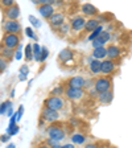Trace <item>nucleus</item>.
I'll use <instances>...</instances> for the list:
<instances>
[{
  "instance_id": "nucleus-8",
  "label": "nucleus",
  "mask_w": 132,
  "mask_h": 148,
  "mask_svg": "<svg viewBox=\"0 0 132 148\" xmlns=\"http://www.w3.org/2000/svg\"><path fill=\"white\" fill-rule=\"evenodd\" d=\"M1 29H3L4 33L21 36L23 27H21V24L18 23V20H4L3 24H1Z\"/></svg>"
},
{
  "instance_id": "nucleus-5",
  "label": "nucleus",
  "mask_w": 132,
  "mask_h": 148,
  "mask_svg": "<svg viewBox=\"0 0 132 148\" xmlns=\"http://www.w3.org/2000/svg\"><path fill=\"white\" fill-rule=\"evenodd\" d=\"M42 107H48L50 110L54 111H62L66 107V99L64 97H54V95H49L48 98L44 101Z\"/></svg>"
},
{
  "instance_id": "nucleus-34",
  "label": "nucleus",
  "mask_w": 132,
  "mask_h": 148,
  "mask_svg": "<svg viewBox=\"0 0 132 148\" xmlns=\"http://www.w3.org/2000/svg\"><path fill=\"white\" fill-rule=\"evenodd\" d=\"M23 112H24V108H23V106H20V107H18V111L16 112V114H17V120L20 119V118H21Z\"/></svg>"
},
{
  "instance_id": "nucleus-17",
  "label": "nucleus",
  "mask_w": 132,
  "mask_h": 148,
  "mask_svg": "<svg viewBox=\"0 0 132 148\" xmlns=\"http://www.w3.org/2000/svg\"><path fill=\"white\" fill-rule=\"evenodd\" d=\"M37 9H38L40 15L42 16L44 18H46V20H49V18L57 12V9H55V7L53 5V4H44V5L37 7Z\"/></svg>"
},
{
  "instance_id": "nucleus-42",
  "label": "nucleus",
  "mask_w": 132,
  "mask_h": 148,
  "mask_svg": "<svg viewBox=\"0 0 132 148\" xmlns=\"http://www.w3.org/2000/svg\"><path fill=\"white\" fill-rule=\"evenodd\" d=\"M53 148H61V145L58 144V145H55V147H53Z\"/></svg>"
},
{
  "instance_id": "nucleus-13",
  "label": "nucleus",
  "mask_w": 132,
  "mask_h": 148,
  "mask_svg": "<svg viewBox=\"0 0 132 148\" xmlns=\"http://www.w3.org/2000/svg\"><path fill=\"white\" fill-rule=\"evenodd\" d=\"M118 66H119L118 62L111 61L108 58L103 60L101 65V74H103V75H114L118 71Z\"/></svg>"
},
{
  "instance_id": "nucleus-14",
  "label": "nucleus",
  "mask_w": 132,
  "mask_h": 148,
  "mask_svg": "<svg viewBox=\"0 0 132 148\" xmlns=\"http://www.w3.org/2000/svg\"><path fill=\"white\" fill-rule=\"evenodd\" d=\"M122 54H123V49L122 46L116 45V44H110L107 46V58L111 61H115L119 64L120 58H122Z\"/></svg>"
},
{
  "instance_id": "nucleus-32",
  "label": "nucleus",
  "mask_w": 132,
  "mask_h": 148,
  "mask_svg": "<svg viewBox=\"0 0 132 148\" xmlns=\"http://www.w3.org/2000/svg\"><path fill=\"white\" fill-rule=\"evenodd\" d=\"M15 1H13V0H1V1H0V5L3 7L4 9H7V8H11V7L12 5H15Z\"/></svg>"
},
{
  "instance_id": "nucleus-25",
  "label": "nucleus",
  "mask_w": 132,
  "mask_h": 148,
  "mask_svg": "<svg viewBox=\"0 0 132 148\" xmlns=\"http://www.w3.org/2000/svg\"><path fill=\"white\" fill-rule=\"evenodd\" d=\"M54 33L57 34L60 38H64V37H66L69 33H70V23H65V24L62 25L61 28H58V29H57Z\"/></svg>"
},
{
  "instance_id": "nucleus-33",
  "label": "nucleus",
  "mask_w": 132,
  "mask_h": 148,
  "mask_svg": "<svg viewBox=\"0 0 132 148\" xmlns=\"http://www.w3.org/2000/svg\"><path fill=\"white\" fill-rule=\"evenodd\" d=\"M48 56H49V50L46 49L45 46H42V48H41V60H40V62H44V61H45Z\"/></svg>"
},
{
  "instance_id": "nucleus-24",
  "label": "nucleus",
  "mask_w": 132,
  "mask_h": 148,
  "mask_svg": "<svg viewBox=\"0 0 132 148\" xmlns=\"http://www.w3.org/2000/svg\"><path fill=\"white\" fill-rule=\"evenodd\" d=\"M110 147V143L106 142V140H94V142H90L89 144H86L85 148H108Z\"/></svg>"
},
{
  "instance_id": "nucleus-10",
  "label": "nucleus",
  "mask_w": 132,
  "mask_h": 148,
  "mask_svg": "<svg viewBox=\"0 0 132 148\" xmlns=\"http://www.w3.org/2000/svg\"><path fill=\"white\" fill-rule=\"evenodd\" d=\"M101 25V21H99V18L98 17H94V18H87V21H86V25H85V28H83V31L82 33L79 34V36L77 37V40H83L85 37H89L90 34L92 33V32L95 31L96 28Z\"/></svg>"
},
{
  "instance_id": "nucleus-4",
  "label": "nucleus",
  "mask_w": 132,
  "mask_h": 148,
  "mask_svg": "<svg viewBox=\"0 0 132 148\" xmlns=\"http://www.w3.org/2000/svg\"><path fill=\"white\" fill-rule=\"evenodd\" d=\"M20 44H21V36L4 33L3 37H1V41H0V48L16 50L17 48H20Z\"/></svg>"
},
{
  "instance_id": "nucleus-27",
  "label": "nucleus",
  "mask_w": 132,
  "mask_h": 148,
  "mask_svg": "<svg viewBox=\"0 0 132 148\" xmlns=\"http://www.w3.org/2000/svg\"><path fill=\"white\" fill-rule=\"evenodd\" d=\"M50 95H54V97H64L65 95V87L62 85H58L55 86L54 89L50 91Z\"/></svg>"
},
{
  "instance_id": "nucleus-39",
  "label": "nucleus",
  "mask_w": 132,
  "mask_h": 148,
  "mask_svg": "<svg viewBox=\"0 0 132 148\" xmlns=\"http://www.w3.org/2000/svg\"><path fill=\"white\" fill-rule=\"evenodd\" d=\"M29 18H31L32 21H33V24H34V25H38V20H36V18H34L33 16H31V17H29Z\"/></svg>"
},
{
  "instance_id": "nucleus-41",
  "label": "nucleus",
  "mask_w": 132,
  "mask_h": 148,
  "mask_svg": "<svg viewBox=\"0 0 132 148\" xmlns=\"http://www.w3.org/2000/svg\"><path fill=\"white\" fill-rule=\"evenodd\" d=\"M7 148H16V147H15V144H9Z\"/></svg>"
},
{
  "instance_id": "nucleus-6",
  "label": "nucleus",
  "mask_w": 132,
  "mask_h": 148,
  "mask_svg": "<svg viewBox=\"0 0 132 148\" xmlns=\"http://www.w3.org/2000/svg\"><path fill=\"white\" fill-rule=\"evenodd\" d=\"M86 17L82 15H75L73 16V17L69 20V23H70V33L71 36H75L78 37L81 33H82L83 28H85V25H86Z\"/></svg>"
},
{
  "instance_id": "nucleus-9",
  "label": "nucleus",
  "mask_w": 132,
  "mask_h": 148,
  "mask_svg": "<svg viewBox=\"0 0 132 148\" xmlns=\"http://www.w3.org/2000/svg\"><path fill=\"white\" fill-rule=\"evenodd\" d=\"M66 18H68V16H66V13H65L64 11H57V12L48 20V23H49V27L52 28V31L55 32L58 28H61L62 25L66 23Z\"/></svg>"
},
{
  "instance_id": "nucleus-7",
  "label": "nucleus",
  "mask_w": 132,
  "mask_h": 148,
  "mask_svg": "<svg viewBox=\"0 0 132 148\" xmlns=\"http://www.w3.org/2000/svg\"><path fill=\"white\" fill-rule=\"evenodd\" d=\"M60 118H61V115H60L58 111L50 110L48 107H42L40 112V124L46 123L49 126V124H53L55 122H60Z\"/></svg>"
},
{
  "instance_id": "nucleus-31",
  "label": "nucleus",
  "mask_w": 132,
  "mask_h": 148,
  "mask_svg": "<svg viewBox=\"0 0 132 148\" xmlns=\"http://www.w3.org/2000/svg\"><path fill=\"white\" fill-rule=\"evenodd\" d=\"M8 65H9V62L7 61V60H4L3 57L0 56V74L3 73V71H5V70H7Z\"/></svg>"
},
{
  "instance_id": "nucleus-22",
  "label": "nucleus",
  "mask_w": 132,
  "mask_h": 148,
  "mask_svg": "<svg viewBox=\"0 0 132 148\" xmlns=\"http://www.w3.org/2000/svg\"><path fill=\"white\" fill-rule=\"evenodd\" d=\"M101 65H102V61H98V60L92 58L91 61H90V64H89L90 73L98 77V74H101Z\"/></svg>"
},
{
  "instance_id": "nucleus-40",
  "label": "nucleus",
  "mask_w": 132,
  "mask_h": 148,
  "mask_svg": "<svg viewBox=\"0 0 132 148\" xmlns=\"http://www.w3.org/2000/svg\"><path fill=\"white\" fill-rule=\"evenodd\" d=\"M27 32H28V36H29V37H34V36H33V32H32V29H29V28H28Z\"/></svg>"
},
{
  "instance_id": "nucleus-16",
  "label": "nucleus",
  "mask_w": 132,
  "mask_h": 148,
  "mask_svg": "<svg viewBox=\"0 0 132 148\" xmlns=\"http://www.w3.org/2000/svg\"><path fill=\"white\" fill-rule=\"evenodd\" d=\"M110 40H111V33L108 31H103L95 40L92 41L91 45L94 49H95V48H101V46H105Z\"/></svg>"
},
{
  "instance_id": "nucleus-23",
  "label": "nucleus",
  "mask_w": 132,
  "mask_h": 148,
  "mask_svg": "<svg viewBox=\"0 0 132 148\" xmlns=\"http://www.w3.org/2000/svg\"><path fill=\"white\" fill-rule=\"evenodd\" d=\"M15 54H16V50L7 49V48H0V56H1L4 60H7L8 62H11L15 58Z\"/></svg>"
},
{
  "instance_id": "nucleus-37",
  "label": "nucleus",
  "mask_w": 132,
  "mask_h": 148,
  "mask_svg": "<svg viewBox=\"0 0 132 148\" xmlns=\"http://www.w3.org/2000/svg\"><path fill=\"white\" fill-rule=\"evenodd\" d=\"M61 148H75V145L74 144H64V145H61Z\"/></svg>"
},
{
  "instance_id": "nucleus-21",
  "label": "nucleus",
  "mask_w": 132,
  "mask_h": 148,
  "mask_svg": "<svg viewBox=\"0 0 132 148\" xmlns=\"http://www.w3.org/2000/svg\"><path fill=\"white\" fill-rule=\"evenodd\" d=\"M112 98H114V91H107V92H102V94H98L96 99L101 105H110L112 102Z\"/></svg>"
},
{
  "instance_id": "nucleus-29",
  "label": "nucleus",
  "mask_w": 132,
  "mask_h": 148,
  "mask_svg": "<svg viewBox=\"0 0 132 148\" xmlns=\"http://www.w3.org/2000/svg\"><path fill=\"white\" fill-rule=\"evenodd\" d=\"M103 31H105V29H103V27H102V25H99V27L96 28L95 31H94V32H92L91 34H90L89 37H87V40H89V41H94V40H95L96 37H98L99 34H101V33H102V32H103Z\"/></svg>"
},
{
  "instance_id": "nucleus-12",
  "label": "nucleus",
  "mask_w": 132,
  "mask_h": 148,
  "mask_svg": "<svg viewBox=\"0 0 132 148\" xmlns=\"http://www.w3.org/2000/svg\"><path fill=\"white\" fill-rule=\"evenodd\" d=\"M65 89H83L85 86V78L82 75H74V77L66 78L64 83H61Z\"/></svg>"
},
{
  "instance_id": "nucleus-26",
  "label": "nucleus",
  "mask_w": 132,
  "mask_h": 148,
  "mask_svg": "<svg viewBox=\"0 0 132 148\" xmlns=\"http://www.w3.org/2000/svg\"><path fill=\"white\" fill-rule=\"evenodd\" d=\"M32 49H33V60H36L37 62H40L41 60V48L37 42L32 44Z\"/></svg>"
},
{
  "instance_id": "nucleus-3",
  "label": "nucleus",
  "mask_w": 132,
  "mask_h": 148,
  "mask_svg": "<svg viewBox=\"0 0 132 148\" xmlns=\"http://www.w3.org/2000/svg\"><path fill=\"white\" fill-rule=\"evenodd\" d=\"M112 85H114V75H98L94 79V90L98 94L111 91Z\"/></svg>"
},
{
  "instance_id": "nucleus-43",
  "label": "nucleus",
  "mask_w": 132,
  "mask_h": 148,
  "mask_svg": "<svg viewBox=\"0 0 132 148\" xmlns=\"http://www.w3.org/2000/svg\"><path fill=\"white\" fill-rule=\"evenodd\" d=\"M108 148H111V145H110V147H108Z\"/></svg>"
},
{
  "instance_id": "nucleus-38",
  "label": "nucleus",
  "mask_w": 132,
  "mask_h": 148,
  "mask_svg": "<svg viewBox=\"0 0 132 148\" xmlns=\"http://www.w3.org/2000/svg\"><path fill=\"white\" fill-rule=\"evenodd\" d=\"M12 112H13V108H12V107H9V108H8V111H7V115H8V116H12Z\"/></svg>"
},
{
  "instance_id": "nucleus-28",
  "label": "nucleus",
  "mask_w": 132,
  "mask_h": 148,
  "mask_svg": "<svg viewBox=\"0 0 132 148\" xmlns=\"http://www.w3.org/2000/svg\"><path fill=\"white\" fill-rule=\"evenodd\" d=\"M33 60V49H32V44H27L25 46V61L29 62Z\"/></svg>"
},
{
  "instance_id": "nucleus-15",
  "label": "nucleus",
  "mask_w": 132,
  "mask_h": 148,
  "mask_svg": "<svg viewBox=\"0 0 132 148\" xmlns=\"http://www.w3.org/2000/svg\"><path fill=\"white\" fill-rule=\"evenodd\" d=\"M79 9H81V13H82V16H85V17H89V18L98 17V16L101 15L99 9L96 8L95 5H92V4H90V3L81 4Z\"/></svg>"
},
{
  "instance_id": "nucleus-35",
  "label": "nucleus",
  "mask_w": 132,
  "mask_h": 148,
  "mask_svg": "<svg viewBox=\"0 0 132 148\" xmlns=\"http://www.w3.org/2000/svg\"><path fill=\"white\" fill-rule=\"evenodd\" d=\"M34 148H50V147L48 144H45V143H44V140H42L40 144H37V147H34Z\"/></svg>"
},
{
  "instance_id": "nucleus-36",
  "label": "nucleus",
  "mask_w": 132,
  "mask_h": 148,
  "mask_svg": "<svg viewBox=\"0 0 132 148\" xmlns=\"http://www.w3.org/2000/svg\"><path fill=\"white\" fill-rule=\"evenodd\" d=\"M1 142H8L9 140V135H1Z\"/></svg>"
},
{
  "instance_id": "nucleus-30",
  "label": "nucleus",
  "mask_w": 132,
  "mask_h": 148,
  "mask_svg": "<svg viewBox=\"0 0 132 148\" xmlns=\"http://www.w3.org/2000/svg\"><path fill=\"white\" fill-rule=\"evenodd\" d=\"M9 107H12V102H11V101L3 102V103L0 105V114H1V115L5 114V115H7V111H8Z\"/></svg>"
},
{
  "instance_id": "nucleus-19",
  "label": "nucleus",
  "mask_w": 132,
  "mask_h": 148,
  "mask_svg": "<svg viewBox=\"0 0 132 148\" xmlns=\"http://www.w3.org/2000/svg\"><path fill=\"white\" fill-rule=\"evenodd\" d=\"M92 58L98 60V61H103V60L107 58V48L106 46H101V48H95L92 49Z\"/></svg>"
},
{
  "instance_id": "nucleus-11",
  "label": "nucleus",
  "mask_w": 132,
  "mask_h": 148,
  "mask_svg": "<svg viewBox=\"0 0 132 148\" xmlns=\"http://www.w3.org/2000/svg\"><path fill=\"white\" fill-rule=\"evenodd\" d=\"M87 92L83 89H65V98L71 102H82L86 99Z\"/></svg>"
},
{
  "instance_id": "nucleus-18",
  "label": "nucleus",
  "mask_w": 132,
  "mask_h": 148,
  "mask_svg": "<svg viewBox=\"0 0 132 148\" xmlns=\"http://www.w3.org/2000/svg\"><path fill=\"white\" fill-rule=\"evenodd\" d=\"M4 17H5V20H18V17H20V7L17 4H15L11 8L4 9Z\"/></svg>"
},
{
  "instance_id": "nucleus-2",
  "label": "nucleus",
  "mask_w": 132,
  "mask_h": 148,
  "mask_svg": "<svg viewBox=\"0 0 132 148\" xmlns=\"http://www.w3.org/2000/svg\"><path fill=\"white\" fill-rule=\"evenodd\" d=\"M46 134L50 139L53 140H57V142H61L66 138L68 135V130H66V123H62V122H55L53 124H49L48 128H46Z\"/></svg>"
},
{
  "instance_id": "nucleus-1",
  "label": "nucleus",
  "mask_w": 132,
  "mask_h": 148,
  "mask_svg": "<svg viewBox=\"0 0 132 148\" xmlns=\"http://www.w3.org/2000/svg\"><path fill=\"white\" fill-rule=\"evenodd\" d=\"M81 60H82L81 53L75 49H71V48H65L57 56L58 66L62 70H69V71L75 70L81 65Z\"/></svg>"
},
{
  "instance_id": "nucleus-20",
  "label": "nucleus",
  "mask_w": 132,
  "mask_h": 148,
  "mask_svg": "<svg viewBox=\"0 0 132 148\" xmlns=\"http://www.w3.org/2000/svg\"><path fill=\"white\" fill-rule=\"evenodd\" d=\"M70 139H71V142H73V144H79V145L86 144V142L89 140V139H87V135H86V134L81 132V131H78V132L73 134V135L70 136Z\"/></svg>"
}]
</instances>
